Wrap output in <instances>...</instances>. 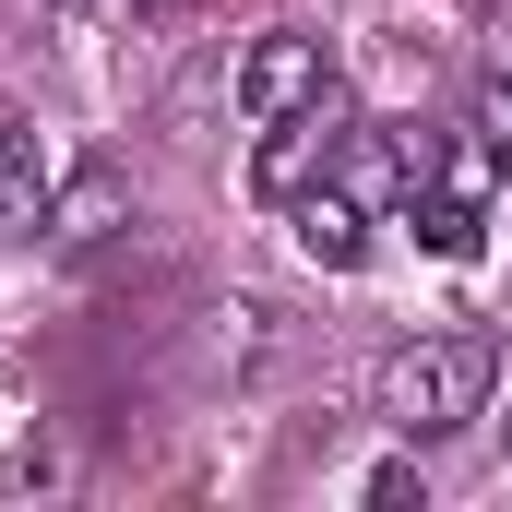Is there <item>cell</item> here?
<instances>
[{
	"mask_svg": "<svg viewBox=\"0 0 512 512\" xmlns=\"http://www.w3.org/2000/svg\"><path fill=\"white\" fill-rule=\"evenodd\" d=\"M489 405V346L477 334H417V346H393L382 358V382H370V417H382L393 441H453L465 417Z\"/></svg>",
	"mask_w": 512,
	"mask_h": 512,
	"instance_id": "cell-1",
	"label": "cell"
},
{
	"mask_svg": "<svg viewBox=\"0 0 512 512\" xmlns=\"http://www.w3.org/2000/svg\"><path fill=\"white\" fill-rule=\"evenodd\" d=\"M346 143H358V120H346V96H334V84H322L310 108H286V120H262V155H251L262 203H286V191H310V179H334V167H346Z\"/></svg>",
	"mask_w": 512,
	"mask_h": 512,
	"instance_id": "cell-2",
	"label": "cell"
},
{
	"mask_svg": "<svg viewBox=\"0 0 512 512\" xmlns=\"http://www.w3.org/2000/svg\"><path fill=\"white\" fill-rule=\"evenodd\" d=\"M334 72H322V36H298V24H274V36H251V60H239V108L262 120H286V108H310Z\"/></svg>",
	"mask_w": 512,
	"mask_h": 512,
	"instance_id": "cell-3",
	"label": "cell"
},
{
	"mask_svg": "<svg viewBox=\"0 0 512 512\" xmlns=\"http://www.w3.org/2000/svg\"><path fill=\"white\" fill-rule=\"evenodd\" d=\"M286 239H298V262H322V274H358L370 262V203L346 179H310V191H286Z\"/></svg>",
	"mask_w": 512,
	"mask_h": 512,
	"instance_id": "cell-4",
	"label": "cell"
},
{
	"mask_svg": "<svg viewBox=\"0 0 512 512\" xmlns=\"http://www.w3.org/2000/svg\"><path fill=\"white\" fill-rule=\"evenodd\" d=\"M48 143H36V120H12L0 108V239H24V227H48Z\"/></svg>",
	"mask_w": 512,
	"mask_h": 512,
	"instance_id": "cell-5",
	"label": "cell"
},
{
	"mask_svg": "<svg viewBox=\"0 0 512 512\" xmlns=\"http://www.w3.org/2000/svg\"><path fill=\"white\" fill-rule=\"evenodd\" d=\"M405 227H417L429 262H477V251H489V203H477V191H441V179L405 191Z\"/></svg>",
	"mask_w": 512,
	"mask_h": 512,
	"instance_id": "cell-6",
	"label": "cell"
},
{
	"mask_svg": "<svg viewBox=\"0 0 512 512\" xmlns=\"http://www.w3.org/2000/svg\"><path fill=\"white\" fill-rule=\"evenodd\" d=\"M120 167H84V179H60V191H48V239H108V227H120Z\"/></svg>",
	"mask_w": 512,
	"mask_h": 512,
	"instance_id": "cell-7",
	"label": "cell"
},
{
	"mask_svg": "<svg viewBox=\"0 0 512 512\" xmlns=\"http://www.w3.org/2000/svg\"><path fill=\"white\" fill-rule=\"evenodd\" d=\"M477 131H489V155H501V179H512V36L489 48V72H477Z\"/></svg>",
	"mask_w": 512,
	"mask_h": 512,
	"instance_id": "cell-8",
	"label": "cell"
},
{
	"mask_svg": "<svg viewBox=\"0 0 512 512\" xmlns=\"http://www.w3.org/2000/svg\"><path fill=\"white\" fill-rule=\"evenodd\" d=\"M203 322H215V334H203V358H215V370L262 358V310H251V298H227V310H203Z\"/></svg>",
	"mask_w": 512,
	"mask_h": 512,
	"instance_id": "cell-9",
	"label": "cell"
},
{
	"mask_svg": "<svg viewBox=\"0 0 512 512\" xmlns=\"http://www.w3.org/2000/svg\"><path fill=\"white\" fill-rule=\"evenodd\" d=\"M358 501H370V512H405V501H429V477H417V441H405V453H382V465L358 477Z\"/></svg>",
	"mask_w": 512,
	"mask_h": 512,
	"instance_id": "cell-10",
	"label": "cell"
},
{
	"mask_svg": "<svg viewBox=\"0 0 512 512\" xmlns=\"http://www.w3.org/2000/svg\"><path fill=\"white\" fill-rule=\"evenodd\" d=\"M131 12H167V0H131Z\"/></svg>",
	"mask_w": 512,
	"mask_h": 512,
	"instance_id": "cell-11",
	"label": "cell"
}]
</instances>
